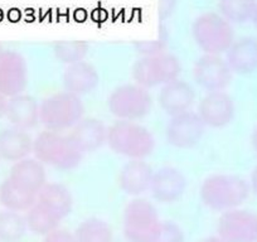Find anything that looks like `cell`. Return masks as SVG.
Listing matches in <instances>:
<instances>
[{"label": "cell", "mask_w": 257, "mask_h": 242, "mask_svg": "<svg viewBox=\"0 0 257 242\" xmlns=\"http://www.w3.org/2000/svg\"><path fill=\"white\" fill-rule=\"evenodd\" d=\"M251 193L249 182L234 174L209 175L202 183V202L207 208L216 212L239 208L248 199Z\"/></svg>", "instance_id": "obj_1"}, {"label": "cell", "mask_w": 257, "mask_h": 242, "mask_svg": "<svg viewBox=\"0 0 257 242\" xmlns=\"http://www.w3.org/2000/svg\"><path fill=\"white\" fill-rule=\"evenodd\" d=\"M108 147L130 160L145 159L155 149V139L148 128L137 121L117 120L107 129Z\"/></svg>", "instance_id": "obj_2"}, {"label": "cell", "mask_w": 257, "mask_h": 242, "mask_svg": "<svg viewBox=\"0 0 257 242\" xmlns=\"http://www.w3.org/2000/svg\"><path fill=\"white\" fill-rule=\"evenodd\" d=\"M33 154L44 165L61 170L75 169L83 158L70 135L52 130H44L34 139Z\"/></svg>", "instance_id": "obj_3"}, {"label": "cell", "mask_w": 257, "mask_h": 242, "mask_svg": "<svg viewBox=\"0 0 257 242\" xmlns=\"http://www.w3.org/2000/svg\"><path fill=\"white\" fill-rule=\"evenodd\" d=\"M85 115L81 97L62 91L44 98L39 103V123L52 132L72 129Z\"/></svg>", "instance_id": "obj_4"}, {"label": "cell", "mask_w": 257, "mask_h": 242, "mask_svg": "<svg viewBox=\"0 0 257 242\" xmlns=\"http://www.w3.org/2000/svg\"><path fill=\"white\" fill-rule=\"evenodd\" d=\"M192 33L197 46L204 54L221 56L226 53L234 42V31L232 23L219 13L201 14L193 22Z\"/></svg>", "instance_id": "obj_5"}, {"label": "cell", "mask_w": 257, "mask_h": 242, "mask_svg": "<svg viewBox=\"0 0 257 242\" xmlns=\"http://www.w3.org/2000/svg\"><path fill=\"white\" fill-rule=\"evenodd\" d=\"M160 221L152 202L135 197L126 204L122 214V233L126 242H153Z\"/></svg>", "instance_id": "obj_6"}, {"label": "cell", "mask_w": 257, "mask_h": 242, "mask_svg": "<svg viewBox=\"0 0 257 242\" xmlns=\"http://www.w3.org/2000/svg\"><path fill=\"white\" fill-rule=\"evenodd\" d=\"M182 63L174 54L162 52L152 56H143L133 67V78L142 87L149 88L164 86L179 78Z\"/></svg>", "instance_id": "obj_7"}, {"label": "cell", "mask_w": 257, "mask_h": 242, "mask_svg": "<svg viewBox=\"0 0 257 242\" xmlns=\"http://www.w3.org/2000/svg\"><path fill=\"white\" fill-rule=\"evenodd\" d=\"M153 100L149 91L137 83L118 86L107 98L108 111L117 120L138 121L149 115Z\"/></svg>", "instance_id": "obj_8"}, {"label": "cell", "mask_w": 257, "mask_h": 242, "mask_svg": "<svg viewBox=\"0 0 257 242\" xmlns=\"http://www.w3.org/2000/svg\"><path fill=\"white\" fill-rule=\"evenodd\" d=\"M217 236L223 242H257V212L242 207L223 212L217 222Z\"/></svg>", "instance_id": "obj_9"}, {"label": "cell", "mask_w": 257, "mask_h": 242, "mask_svg": "<svg viewBox=\"0 0 257 242\" xmlns=\"http://www.w3.org/2000/svg\"><path fill=\"white\" fill-rule=\"evenodd\" d=\"M233 72L226 59L216 54H203L193 66V78L207 92L224 91L232 82Z\"/></svg>", "instance_id": "obj_10"}, {"label": "cell", "mask_w": 257, "mask_h": 242, "mask_svg": "<svg viewBox=\"0 0 257 242\" xmlns=\"http://www.w3.org/2000/svg\"><path fill=\"white\" fill-rule=\"evenodd\" d=\"M206 125L199 115L193 111L172 116L165 127V139L178 149H190L201 142Z\"/></svg>", "instance_id": "obj_11"}, {"label": "cell", "mask_w": 257, "mask_h": 242, "mask_svg": "<svg viewBox=\"0 0 257 242\" xmlns=\"http://www.w3.org/2000/svg\"><path fill=\"white\" fill-rule=\"evenodd\" d=\"M28 86V66L21 53L6 51L0 58V93L11 98L24 93Z\"/></svg>", "instance_id": "obj_12"}, {"label": "cell", "mask_w": 257, "mask_h": 242, "mask_svg": "<svg viewBox=\"0 0 257 242\" xmlns=\"http://www.w3.org/2000/svg\"><path fill=\"white\" fill-rule=\"evenodd\" d=\"M197 113L206 127L221 129L232 123L236 113V106L233 98L226 91H214L203 96Z\"/></svg>", "instance_id": "obj_13"}, {"label": "cell", "mask_w": 257, "mask_h": 242, "mask_svg": "<svg viewBox=\"0 0 257 242\" xmlns=\"http://www.w3.org/2000/svg\"><path fill=\"white\" fill-rule=\"evenodd\" d=\"M187 187L184 174L174 167H163L154 172L150 184L153 198L163 204L174 203L183 196Z\"/></svg>", "instance_id": "obj_14"}, {"label": "cell", "mask_w": 257, "mask_h": 242, "mask_svg": "<svg viewBox=\"0 0 257 242\" xmlns=\"http://www.w3.org/2000/svg\"><path fill=\"white\" fill-rule=\"evenodd\" d=\"M158 101L165 113L170 116L179 115L190 111L196 101V91L190 83L177 78L162 86Z\"/></svg>", "instance_id": "obj_15"}, {"label": "cell", "mask_w": 257, "mask_h": 242, "mask_svg": "<svg viewBox=\"0 0 257 242\" xmlns=\"http://www.w3.org/2000/svg\"><path fill=\"white\" fill-rule=\"evenodd\" d=\"M154 170L144 159L130 160L126 163L118 174V187L123 193L139 197L150 189Z\"/></svg>", "instance_id": "obj_16"}, {"label": "cell", "mask_w": 257, "mask_h": 242, "mask_svg": "<svg viewBox=\"0 0 257 242\" xmlns=\"http://www.w3.org/2000/svg\"><path fill=\"white\" fill-rule=\"evenodd\" d=\"M224 59L236 75L246 76L257 72V38L246 36L234 39Z\"/></svg>", "instance_id": "obj_17"}, {"label": "cell", "mask_w": 257, "mask_h": 242, "mask_svg": "<svg viewBox=\"0 0 257 242\" xmlns=\"http://www.w3.org/2000/svg\"><path fill=\"white\" fill-rule=\"evenodd\" d=\"M8 178L18 187L38 196L47 184L46 167L36 158H26L14 163Z\"/></svg>", "instance_id": "obj_18"}, {"label": "cell", "mask_w": 257, "mask_h": 242, "mask_svg": "<svg viewBox=\"0 0 257 242\" xmlns=\"http://www.w3.org/2000/svg\"><path fill=\"white\" fill-rule=\"evenodd\" d=\"M62 80H63L64 91L81 97V96L92 92L97 87L100 82V76L95 66L91 65L90 62L82 61V62L67 66Z\"/></svg>", "instance_id": "obj_19"}, {"label": "cell", "mask_w": 257, "mask_h": 242, "mask_svg": "<svg viewBox=\"0 0 257 242\" xmlns=\"http://www.w3.org/2000/svg\"><path fill=\"white\" fill-rule=\"evenodd\" d=\"M71 139L86 154L100 149L107 142V128L96 117H83L71 129Z\"/></svg>", "instance_id": "obj_20"}, {"label": "cell", "mask_w": 257, "mask_h": 242, "mask_svg": "<svg viewBox=\"0 0 257 242\" xmlns=\"http://www.w3.org/2000/svg\"><path fill=\"white\" fill-rule=\"evenodd\" d=\"M6 117L12 127L29 130L39 121V105L36 98L27 93L8 98Z\"/></svg>", "instance_id": "obj_21"}, {"label": "cell", "mask_w": 257, "mask_h": 242, "mask_svg": "<svg viewBox=\"0 0 257 242\" xmlns=\"http://www.w3.org/2000/svg\"><path fill=\"white\" fill-rule=\"evenodd\" d=\"M33 143L27 130L7 128L0 132V158L7 162H19L33 153Z\"/></svg>", "instance_id": "obj_22"}, {"label": "cell", "mask_w": 257, "mask_h": 242, "mask_svg": "<svg viewBox=\"0 0 257 242\" xmlns=\"http://www.w3.org/2000/svg\"><path fill=\"white\" fill-rule=\"evenodd\" d=\"M37 202L63 221L72 212L73 198L70 189L59 183H47L38 193Z\"/></svg>", "instance_id": "obj_23"}, {"label": "cell", "mask_w": 257, "mask_h": 242, "mask_svg": "<svg viewBox=\"0 0 257 242\" xmlns=\"http://www.w3.org/2000/svg\"><path fill=\"white\" fill-rule=\"evenodd\" d=\"M36 194L21 188L7 178L0 184V204L8 211L27 212L37 201Z\"/></svg>", "instance_id": "obj_24"}, {"label": "cell", "mask_w": 257, "mask_h": 242, "mask_svg": "<svg viewBox=\"0 0 257 242\" xmlns=\"http://www.w3.org/2000/svg\"><path fill=\"white\" fill-rule=\"evenodd\" d=\"M75 242H113V231L105 219L87 218L76 228Z\"/></svg>", "instance_id": "obj_25"}, {"label": "cell", "mask_w": 257, "mask_h": 242, "mask_svg": "<svg viewBox=\"0 0 257 242\" xmlns=\"http://www.w3.org/2000/svg\"><path fill=\"white\" fill-rule=\"evenodd\" d=\"M26 221L28 231L38 236H46L49 232L59 228L61 219L57 218L52 212L44 208L42 204L36 201V203L27 211Z\"/></svg>", "instance_id": "obj_26"}, {"label": "cell", "mask_w": 257, "mask_h": 242, "mask_svg": "<svg viewBox=\"0 0 257 242\" xmlns=\"http://www.w3.org/2000/svg\"><path fill=\"white\" fill-rule=\"evenodd\" d=\"M27 231L26 216L8 209L0 212V242H19Z\"/></svg>", "instance_id": "obj_27"}, {"label": "cell", "mask_w": 257, "mask_h": 242, "mask_svg": "<svg viewBox=\"0 0 257 242\" xmlns=\"http://www.w3.org/2000/svg\"><path fill=\"white\" fill-rule=\"evenodd\" d=\"M257 0H219V14L229 23L242 24L251 21Z\"/></svg>", "instance_id": "obj_28"}, {"label": "cell", "mask_w": 257, "mask_h": 242, "mask_svg": "<svg viewBox=\"0 0 257 242\" xmlns=\"http://www.w3.org/2000/svg\"><path fill=\"white\" fill-rule=\"evenodd\" d=\"M88 51L90 46L85 41H61L53 47L56 58L67 66L85 61Z\"/></svg>", "instance_id": "obj_29"}, {"label": "cell", "mask_w": 257, "mask_h": 242, "mask_svg": "<svg viewBox=\"0 0 257 242\" xmlns=\"http://www.w3.org/2000/svg\"><path fill=\"white\" fill-rule=\"evenodd\" d=\"M153 242H185L182 227L172 221H162Z\"/></svg>", "instance_id": "obj_30"}, {"label": "cell", "mask_w": 257, "mask_h": 242, "mask_svg": "<svg viewBox=\"0 0 257 242\" xmlns=\"http://www.w3.org/2000/svg\"><path fill=\"white\" fill-rule=\"evenodd\" d=\"M135 46H137L138 52H140L143 56H152V54L165 52V43L162 39H158V41H143L137 43Z\"/></svg>", "instance_id": "obj_31"}, {"label": "cell", "mask_w": 257, "mask_h": 242, "mask_svg": "<svg viewBox=\"0 0 257 242\" xmlns=\"http://www.w3.org/2000/svg\"><path fill=\"white\" fill-rule=\"evenodd\" d=\"M43 242H75V237H73V233H71L70 231L59 227V228L46 234Z\"/></svg>", "instance_id": "obj_32"}, {"label": "cell", "mask_w": 257, "mask_h": 242, "mask_svg": "<svg viewBox=\"0 0 257 242\" xmlns=\"http://www.w3.org/2000/svg\"><path fill=\"white\" fill-rule=\"evenodd\" d=\"M175 7V0H159V17L162 19L168 18Z\"/></svg>", "instance_id": "obj_33"}, {"label": "cell", "mask_w": 257, "mask_h": 242, "mask_svg": "<svg viewBox=\"0 0 257 242\" xmlns=\"http://www.w3.org/2000/svg\"><path fill=\"white\" fill-rule=\"evenodd\" d=\"M249 187H251V192L257 197V165L253 168L251 173V178H249Z\"/></svg>", "instance_id": "obj_34"}, {"label": "cell", "mask_w": 257, "mask_h": 242, "mask_svg": "<svg viewBox=\"0 0 257 242\" xmlns=\"http://www.w3.org/2000/svg\"><path fill=\"white\" fill-rule=\"evenodd\" d=\"M7 106H8V97H6L3 93H0V118L6 117Z\"/></svg>", "instance_id": "obj_35"}, {"label": "cell", "mask_w": 257, "mask_h": 242, "mask_svg": "<svg viewBox=\"0 0 257 242\" xmlns=\"http://www.w3.org/2000/svg\"><path fill=\"white\" fill-rule=\"evenodd\" d=\"M251 144H252V148H253V150H254V152H256V154H257V125H256V127H254L253 132H252Z\"/></svg>", "instance_id": "obj_36"}, {"label": "cell", "mask_w": 257, "mask_h": 242, "mask_svg": "<svg viewBox=\"0 0 257 242\" xmlns=\"http://www.w3.org/2000/svg\"><path fill=\"white\" fill-rule=\"evenodd\" d=\"M199 242H223L218 236H211V237H207V238L202 239Z\"/></svg>", "instance_id": "obj_37"}, {"label": "cell", "mask_w": 257, "mask_h": 242, "mask_svg": "<svg viewBox=\"0 0 257 242\" xmlns=\"http://www.w3.org/2000/svg\"><path fill=\"white\" fill-rule=\"evenodd\" d=\"M252 23L254 24V27L257 28V4H256V8H254V12H253V16H252Z\"/></svg>", "instance_id": "obj_38"}, {"label": "cell", "mask_w": 257, "mask_h": 242, "mask_svg": "<svg viewBox=\"0 0 257 242\" xmlns=\"http://www.w3.org/2000/svg\"><path fill=\"white\" fill-rule=\"evenodd\" d=\"M4 52H6V51H4L3 46H2V44H0V58H2V56H3V54H4Z\"/></svg>", "instance_id": "obj_39"}, {"label": "cell", "mask_w": 257, "mask_h": 242, "mask_svg": "<svg viewBox=\"0 0 257 242\" xmlns=\"http://www.w3.org/2000/svg\"><path fill=\"white\" fill-rule=\"evenodd\" d=\"M0 160H2V158H0Z\"/></svg>", "instance_id": "obj_40"}]
</instances>
